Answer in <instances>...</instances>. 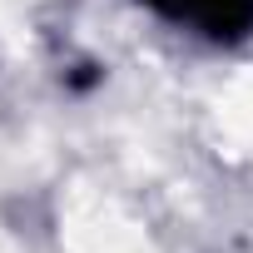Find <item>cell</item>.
<instances>
[{
  "label": "cell",
  "mask_w": 253,
  "mask_h": 253,
  "mask_svg": "<svg viewBox=\"0 0 253 253\" xmlns=\"http://www.w3.org/2000/svg\"><path fill=\"white\" fill-rule=\"evenodd\" d=\"M159 20L179 25L209 45H243L253 40V0H139Z\"/></svg>",
  "instance_id": "6da1fadb"
}]
</instances>
